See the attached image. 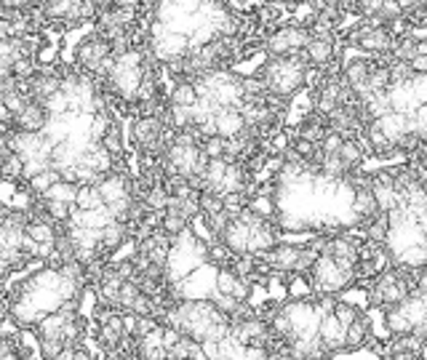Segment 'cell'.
Instances as JSON below:
<instances>
[{"label":"cell","instance_id":"cell-16","mask_svg":"<svg viewBox=\"0 0 427 360\" xmlns=\"http://www.w3.org/2000/svg\"><path fill=\"white\" fill-rule=\"evenodd\" d=\"M77 190L80 185L75 182H65V179H56L54 185L48 187L43 192L45 200H62V203H70V206H75V197H77Z\"/></svg>","mask_w":427,"mask_h":360},{"label":"cell","instance_id":"cell-34","mask_svg":"<svg viewBox=\"0 0 427 360\" xmlns=\"http://www.w3.org/2000/svg\"><path fill=\"white\" fill-rule=\"evenodd\" d=\"M409 86L414 91V97L419 104H425L427 102V72H414V77L409 80Z\"/></svg>","mask_w":427,"mask_h":360},{"label":"cell","instance_id":"cell-13","mask_svg":"<svg viewBox=\"0 0 427 360\" xmlns=\"http://www.w3.org/2000/svg\"><path fill=\"white\" fill-rule=\"evenodd\" d=\"M387 54L393 56L395 62H411L416 56V38L411 33L393 35V43H390V51H387Z\"/></svg>","mask_w":427,"mask_h":360},{"label":"cell","instance_id":"cell-41","mask_svg":"<svg viewBox=\"0 0 427 360\" xmlns=\"http://www.w3.org/2000/svg\"><path fill=\"white\" fill-rule=\"evenodd\" d=\"M3 182H6V176H3V168H0V185H3Z\"/></svg>","mask_w":427,"mask_h":360},{"label":"cell","instance_id":"cell-6","mask_svg":"<svg viewBox=\"0 0 427 360\" xmlns=\"http://www.w3.org/2000/svg\"><path fill=\"white\" fill-rule=\"evenodd\" d=\"M379 211H382V208L377 203L372 187H355V192H352V214L358 217V222H361V224H369Z\"/></svg>","mask_w":427,"mask_h":360},{"label":"cell","instance_id":"cell-8","mask_svg":"<svg viewBox=\"0 0 427 360\" xmlns=\"http://www.w3.org/2000/svg\"><path fill=\"white\" fill-rule=\"evenodd\" d=\"M214 120H217V133L225 136V139H232V136H238L241 129L246 126V120H243L241 109L238 107H222L214 112Z\"/></svg>","mask_w":427,"mask_h":360},{"label":"cell","instance_id":"cell-23","mask_svg":"<svg viewBox=\"0 0 427 360\" xmlns=\"http://www.w3.org/2000/svg\"><path fill=\"white\" fill-rule=\"evenodd\" d=\"M22 165H24V158L16 153H6L3 155V160H0V168H3V176H6V182H19L22 179Z\"/></svg>","mask_w":427,"mask_h":360},{"label":"cell","instance_id":"cell-2","mask_svg":"<svg viewBox=\"0 0 427 360\" xmlns=\"http://www.w3.org/2000/svg\"><path fill=\"white\" fill-rule=\"evenodd\" d=\"M45 123H48V112H45L43 104L35 102V99H30V102L13 115V129H19V131H43Z\"/></svg>","mask_w":427,"mask_h":360},{"label":"cell","instance_id":"cell-25","mask_svg":"<svg viewBox=\"0 0 427 360\" xmlns=\"http://www.w3.org/2000/svg\"><path fill=\"white\" fill-rule=\"evenodd\" d=\"M168 200H171V192H168L161 182L150 187V190H147V195H144V203L150 206V211H166Z\"/></svg>","mask_w":427,"mask_h":360},{"label":"cell","instance_id":"cell-33","mask_svg":"<svg viewBox=\"0 0 427 360\" xmlns=\"http://www.w3.org/2000/svg\"><path fill=\"white\" fill-rule=\"evenodd\" d=\"M411 77H414V70H411L409 62H393L390 65V86L393 83H409Z\"/></svg>","mask_w":427,"mask_h":360},{"label":"cell","instance_id":"cell-24","mask_svg":"<svg viewBox=\"0 0 427 360\" xmlns=\"http://www.w3.org/2000/svg\"><path fill=\"white\" fill-rule=\"evenodd\" d=\"M198 206H200V214H217V211H225V195L214 192V190H200Z\"/></svg>","mask_w":427,"mask_h":360},{"label":"cell","instance_id":"cell-36","mask_svg":"<svg viewBox=\"0 0 427 360\" xmlns=\"http://www.w3.org/2000/svg\"><path fill=\"white\" fill-rule=\"evenodd\" d=\"M291 147H294L296 153L302 155L305 160H310V158H313V153H315L318 144H315V142H310V139H302V136H299V139H294V142H291Z\"/></svg>","mask_w":427,"mask_h":360},{"label":"cell","instance_id":"cell-27","mask_svg":"<svg viewBox=\"0 0 427 360\" xmlns=\"http://www.w3.org/2000/svg\"><path fill=\"white\" fill-rule=\"evenodd\" d=\"M320 174L331 176V179H340V176L347 174V168H345V163H342L340 153H326V155H323V160H320Z\"/></svg>","mask_w":427,"mask_h":360},{"label":"cell","instance_id":"cell-40","mask_svg":"<svg viewBox=\"0 0 427 360\" xmlns=\"http://www.w3.org/2000/svg\"><path fill=\"white\" fill-rule=\"evenodd\" d=\"M416 54L427 56V38H416Z\"/></svg>","mask_w":427,"mask_h":360},{"label":"cell","instance_id":"cell-5","mask_svg":"<svg viewBox=\"0 0 427 360\" xmlns=\"http://www.w3.org/2000/svg\"><path fill=\"white\" fill-rule=\"evenodd\" d=\"M369 337H372V317L361 312L352 323L345 326V347L350 349V355L355 349H363L369 344Z\"/></svg>","mask_w":427,"mask_h":360},{"label":"cell","instance_id":"cell-7","mask_svg":"<svg viewBox=\"0 0 427 360\" xmlns=\"http://www.w3.org/2000/svg\"><path fill=\"white\" fill-rule=\"evenodd\" d=\"M372 123L384 133V136H387V139H390V142H395V144H398V139H401V136L409 131V115H404V112H395V109H390V112L379 115V118L372 120Z\"/></svg>","mask_w":427,"mask_h":360},{"label":"cell","instance_id":"cell-30","mask_svg":"<svg viewBox=\"0 0 427 360\" xmlns=\"http://www.w3.org/2000/svg\"><path fill=\"white\" fill-rule=\"evenodd\" d=\"M235 280H238V275H235V270H232V267H220V270H217V278H214L217 294H232Z\"/></svg>","mask_w":427,"mask_h":360},{"label":"cell","instance_id":"cell-35","mask_svg":"<svg viewBox=\"0 0 427 360\" xmlns=\"http://www.w3.org/2000/svg\"><path fill=\"white\" fill-rule=\"evenodd\" d=\"M232 296H235L238 302H249L254 296V283L249 278H238V280H235V288H232Z\"/></svg>","mask_w":427,"mask_h":360},{"label":"cell","instance_id":"cell-26","mask_svg":"<svg viewBox=\"0 0 427 360\" xmlns=\"http://www.w3.org/2000/svg\"><path fill=\"white\" fill-rule=\"evenodd\" d=\"M217 347H220V358H246V344H241L232 331L217 342Z\"/></svg>","mask_w":427,"mask_h":360},{"label":"cell","instance_id":"cell-22","mask_svg":"<svg viewBox=\"0 0 427 360\" xmlns=\"http://www.w3.org/2000/svg\"><path fill=\"white\" fill-rule=\"evenodd\" d=\"M56 179H62L59 171H56V168H45V171H40V174H35L33 179H27V187H30V192H33V195L43 197V192L54 185Z\"/></svg>","mask_w":427,"mask_h":360},{"label":"cell","instance_id":"cell-21","mask_svg":"<svg viewBox=\"0 0 427 360\" xmlns=\"http://www.w3.org/2000/svg\"><path fill=\"white\" fill-rule=\"evenodd\" d=\"M99 144L107 150V153L112 155V158H118V155H123V150H126V139H123V129L121 126H115L112 123L110 126V131L104 133L102 139H99Z\"/></svg>","mask_w":427,"mask_h":360},{"label":"cell","instance_id":"cell-31","mask_svg":"<svg viewBox=\"0 0 427 360\" xmlns=\"http://www.w3.org/2000/svg\"><path fill=\"white\" fill-rule=\"evenodd\" d=\"M404 6L398 3V0H382V9H379V19H382L384 24H390V22H398V19H404Z\"/></svg>","mask_w":427,"mask_h":360},{"label":"cell","instance_id":"cell-18","mask_svg":"<svg viewBox=\"0 0 427 360\" xmlns=\"http://www.w3.org/2000/svg\"><path fill=\"white\" fill-rule=\"evenodd\" d=\"M387 229H390V214H387V211H379V214L366 224V240H369V243H384V240H387Z\"/></svg>","mask_w":427,"mask_h":360},{"label":"cell","instance_id":"cell-9","mask_svg":"<svg viewBox=\"0 0 427 360\" xmlns=\"http://www.w3.org/2000/svg\"><path fill=\"white\" fill-rule=\"evenodd\" d=\"M220 240L230 249L232 253H246L249 251V227L243 224L241 219H230V224L225 227V232L220 235Z\"/></svg>","mask_w":427,"mask_h":360},{"label":"cell","instance_id":"cell-1","mask_svg":"<svg viewBox=\"0 0 427 360\" xmlns=\"http://www.w3.org/2000/svg\"><path fill=\"white\" fill-rule=\"evenodd\" d=\"M358 45L355 48H361L363 54L369 56H377V54H387L390 51V43H393V33H390V27H374V30H366L358 24Z\"/></svg>","mask_w":427,"mask_h":360},{"label":"cell","instance_id":"cell-17","mask_svg":"<svg viewBox=\"0 0 427 360\" xmlns=\"http://www.w3.org/2000/svg\"><path fill=\"white\" fill-rule=\"evenodd\" d=\"M369 187H372L374 197H377V203H379L382 211H393L395 206H401V203H404V197L395 192L393 185H382V182H374L372 179V185Z\"/></svg>","mask_w":427,"mask_h":360},{"label":"cell","instance_id":"cell-32","mask_svg":"<svg viewBox=\"0 0 427 360\" xmlns=\"http://www.w3.org/2000/svg\"><path fill=\"white\" fill-rule=\"evenodd\" d=\"M200 147H203V153H206L208 158H222V155H225V147H227V139L220 136V133H214V136H206V139L200 142Z\"/></svg>","mask_w":427,"mask_h":360},{"label":"cell","instance_id":"cell-12","mask_svg":"<svg viewBox=\"0 0 427 360\" xmlns=\"http://www.w3.org/2000/svg\"><path fill=\"white\" fill-rule=\"evenodd\" d=\"M340 158H342V163H345V168L352 171V168H363L369 153L363 150V144L358 142V139H345L340 147Z\"/></svg>","mask_w":427,"mask_h":360},{"label":"cell","instance_id":"cell-28","mask_svg":"<svg viewBox=\"0 0 427 360\" xmlns=\"http://www.w3.org/2000/svg\"><path fill=\"white\" fill-rule=\"evenodd\" d=\"M363 310L358 305H352L350 299H340L337 296V305H334V315H337V320H340L342 326H347V323H352L355 317L361 315Z\"/></svg>","mask_w":427,"mask_h":360},{"label":"cell","instance_id":"cell-11","mask_svg":"<svg viewBox=\"0 0 427 360\" xmlns=\"http://www.w3.org/2000/svg\"><path fill=\"white\" fill-rule=\"evenodd\" d=\"M168 104H174V107H193L198 102V91H195V83L193 80H185V77H179L174 86L168 88Z\"/></svg>","mask_w":427,"mask_h":360},{"label":"cell","instance_id":"cell-19","mask_svg":"<svg viewBox=\"0 0 427 360\" xmlns=\"http://www.w3.org/2000/svg\"><path fill=\"white\" fill-rule=\"evenodd\" d=\"M75 206L83 208V211H94V208H104V200H102V192L99 187L94 185H80L75 197Z\"/></svg>","mask_w":427,"mask_h":360},{"label":"cell","instance_id":"cell-38","mask_svg":"<svg viewBox=\"0 0 427 360\" xmlns=\"http://www.w3.org/2000/svg\"><path fill=\"white\" fill-rule=\"evenodd\" d=\"M358 6H361V19L363 16H377L382 9V0H358Z\"/></svg>","mask_w":427,"mask_h":360},{"label":"cell","instance_id":"cell-4","mask_svg":"<svg viewBox=\"0 0 427 360\" xmlns=\"http://www.w3.org/2000/svg\"><path fill=\"white\" fill-rule=\"evenodd\" d=\"M99 192H102V200L104 206L112 203V200H121V197H131V176L129 174H104L102 182H99Z\"/></svg>","mask_w":427,"mask_h":360},{"label":"cell","instance_id":"cell-3","mask_svg":"<svg viewBox=\"0 0 427 360\" xmlns=\"http://www.w3.org/2000/svg\"><path fill=\"white\" fill-rule=\"evenodd\" d=\"M305 51H307V56H310L313 67L323 70V67L329 65V62H334L337 54H340L337 35H331V38H318V35H313V38H310V43L305 45Z\"/></svg>","mask_w":427,"mask_h":360},{"label":"cell","instance_id":"cell-14","mask_svg":"<svg viewBox=\"0 0 427 360\" xmlns=\"http://www.w3.org/2000/svg\"><path fill=\"white\" fill-rule=\"evenodd\" d=\"M384 328H387V334L395 337V334H409L414 323H411V317L406 315V310L401 305L398 307H390V310H384Z\"/></svg>","mask_w":427,"mask_h":360},{"label":"cell","instance_id":"cell-10","mask_svg":"<svg viewBox=\"0 0 427 360\" xmlns=\"http://www.w3.org/2000/svg\"><path fill=\"white\" fill-rule=\"evenodd\" d=\"M395 267H406V270H419V267H427V246L425 243H411L393 256Z\"/></svg>","mask_w":427,"mask_h":360},{"label":"cell","instance_id":"cell-15","mask_svg":"<svg viewBox=\"0 0 427 360\" xmlns=\"http://www.w3.org/2000/svg\"><path fill=\"white\" fill-rule=\"evenodd\" d=\"M193 222L179 211V208H166L163 214H161V229L163 232H168L171 238H176V235H182L187 227H190Z\"/></svg>","mask_w":427,"mask_h":360},{"label":"cell","instance_id":"cell-37","mask_svg":"<svg viewBox=\"0 0 427 360\" xmlns=\"http://www.w3.org/2000/svg\"><path fill=\"white\" fill-rule=\"evenodd\" d=\"M342 142H345V139H342L340 133L329 131L326 136H323V142H320V147H323V153H340Z\"/></svg>","mask_w":427,"mask_h":360},{"label":"cell","instance_id":"cell-42","mask_svg":"<svg viewBox=\"0 0 427 360\" xmlns=\"http://www.w3.org/2000/svg\"><path fill=\"white\" fill-rule=\"evenodd\" d=\"M425 246H427V240H425Z\"/></svg>","mask_w":427,"mask_h":360},{"label":"cell","instance_id":"cell-39","mask_svg":"<svg viewBox=\"0 0 427 360\" xmlns=\"http://www.w3.org/2000/svg\"><path fill=\"white\" fill-rule=\"evenodd\" d=\"M409 65H411V70H414V72H427V56L425 54H416L414 59L409 62Z\"/></svg>","mask_w":427,"mask_h":360},{"label":"cell","instance_id":"cell-29","mask_svg":"<svg viewBox=\"0 0 427 360\" xmlns=\"http://www.w3.org/2000/svg\"><path fill=\"white\" fill-rule=\"evenodd\" d=\"M40 104L45 107L48 115H67V112H70V99H67V94L62 88H59L56 94H51L48 99H43Z\"/></svg>","mask_w":427,"mask_h":360},{"label":"cell","instance_id":"cell-20","mask_svg":"<svg viewBox=\"0 0 427 360\" xmlns=\"http://www.w3.org/2000/svg\"><path fill=\"white\" fill-rule=\"evenodd\" d=\"M217 30H214V24L208 22H200L198 24V27H193V30H190V35H187V38H190V51H193V48H200V45H208V43H214V40H217Z\"/></svg>","mask_w":427,"mask_h":360}]
</instances>
